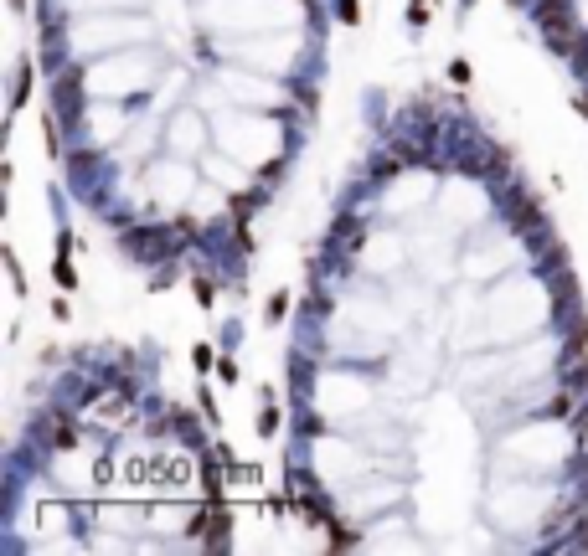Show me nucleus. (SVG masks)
<instances>
[{
  "mask_svg": "<svg viewBox=\"0 0 588 556\" xmlns=\"http://www.w3.org/2000/svg\"><path fill=\"white\" fill-rule=\"evenodd\" d=\"M341 16H346V21H356V0H341Z\"/></svg>",
  "mask_w": 588,
  "mask_h": 556,
  "instance_id": "5",
  "label": "nucleus"
},
{
  "mask_svg": "<svg viewBox=\"0 0 588 556\" xmlns=\"http://www.w3.org/2000/svg\"><path fill=\"white\" fill-rule=\"evenodd\" d=\"M449 78H454V83H470V62L454 57V62H449Z\"/></svg>",
  "mask_w": 588,
  "mask_h": 556,
  "instance_id": "3",
  "label": "nucleus"
},
{
  "mask_svg": "<svg viewBox=\"0 0 588 556\" xmlns=\"http://www.w3.org/2000/svg\"><path fill=\"white\" fill-rule=\"evenodd\" d=\"M284 309H289V294H274V299H269V320H279Z\"/></svg>",
  "mask_w": 588,
  "mask_h": 556,
  "instance_id": "4",
  "label": "nucleus"
},
{
  "mask_svg": "<svg viewBox=\"0 0 588 556\" xmlns=\"http://www.w3.org/2000/svg\"><path fill=\"white\" fill-rule=\"evenodd\" d=\"M191 361H196V371H212L217 355H212V345H196V350H191Z\"/></svg>",
  "mask_w": 588,
  "mask_h": 556,
  "instance_id": "2",
  "label": "nucleus"
},
{
  "mask_svg": "<svg viewBox=\"0 0 588 556\" xmlns=\"http://www.w3.org/2000/svg\"><path fill=\"white\" fill-rule=\"evenodd\" d=\"M57 283H62V288H73V283H78V278H73V263H68V253L57 258Z\"/></svg>",
  "mask_w": 588,
  "mask_h": 556,
  "instance_id": "1",
  "label": "nucleus"
}]
</instances>
